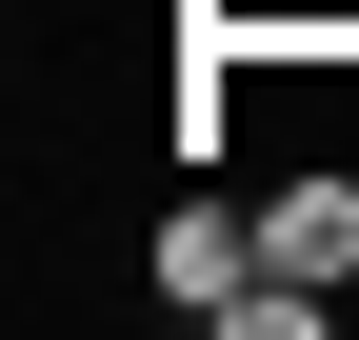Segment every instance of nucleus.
Instances as JSON below:
<instances>
[{
    "mask_svg": "<svg viewBox=\"0 0 359 340\" xmlns=\"http://www.w3.org/2000/svg\"><path fill=\"white\" fill-rule=\"evenodd\" d=\"M140 280H160V301L200 320V340H219V301H240V280H259V200L219 181V160H200V181L160 200V240H140Z\"/></svg>",
    "mask_w": 359,
    "mask_h": 340,
    "instance_id": "obj_1",
    "label": "nucleus"
}]
</instances>
